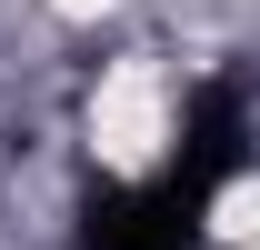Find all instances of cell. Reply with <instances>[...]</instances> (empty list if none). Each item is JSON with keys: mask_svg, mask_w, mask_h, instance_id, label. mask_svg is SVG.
Here are the masks:
<instances>
[{"mask_svg": "<svg viewBox=\"0 0 260 250\" xmlns=\"http://www.w3.org/2000/svg\"><path fill=\"white\" fill-rule=\"evenodd\" d=\"M240 160H250V100H240V80H200V90H190V110H180L170 190L200 210V200H210V190H220Z\"/></svg>", "mask_w": 260, "mask_h": 250, "instance_id": "6da1fadb", "label": "cell"}, {"mask_svg": "<svg viewBox=\"0 0 260 250\" xmlns=\"http://www.w3.org/2000/svg\"><path fill=\"white\" fill-rule=\"evenodd\" d=\"M80 250H200V210L170 180H150V190L110 180L80 200Z\"/></svg>", "mask_w": 260, "mask_h": 250, "instance_id": "7a4b0ae2", "label": "cell"}]
</instances>
